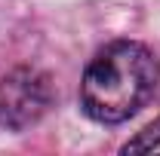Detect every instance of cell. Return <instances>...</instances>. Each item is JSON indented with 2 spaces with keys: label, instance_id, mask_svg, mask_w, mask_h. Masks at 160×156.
Returning <instances> with one entry per match:
<instances>
[{
  "label": "cell",
  "instance_id": "1",
  "mask_svg": "<svg viewBox=\"0 0 160 156\" xmlns=\"http://www.w3.org/2000/svg\"><path fill=\"white\" fill-rule=\"evenodd\" d=\"M154 52L136 40H114L86 64L80 80V107L102 126L126 122L157 89Z\"/></svg>",
  "mask_w": 160,
  "mask_h": 156
},
{
  "label": "cell",
  "instance_id": "2",
  "mask_svg": "<svg viewBox=\"0 0 160 156\" xmlns=\"http://www.w3.org/2000/svg\"><path fill=\"white\" fill-rule=\"evenodd\" d=\"M52 80L37 67H16L0 80V129L25 132L52 107Z\"/></svg>",
  "mask_w": 160,
  "mask_h": 156
},
{
  "label": "cell",
  "instance_id": "3",
  "mask_svg": "<svg viewBox=\"0 0 160 156\" xmlns=\"http://www.w3.org/2000/svg\"><path fill=\"white\" fill-rule=\"evenodd\" d=\"M123 153H160V119H154L148 129H142L132 141H126Z\"/></svg>",
  "mask_w": 160,
  "mask_h": 156
}]
</instances>
